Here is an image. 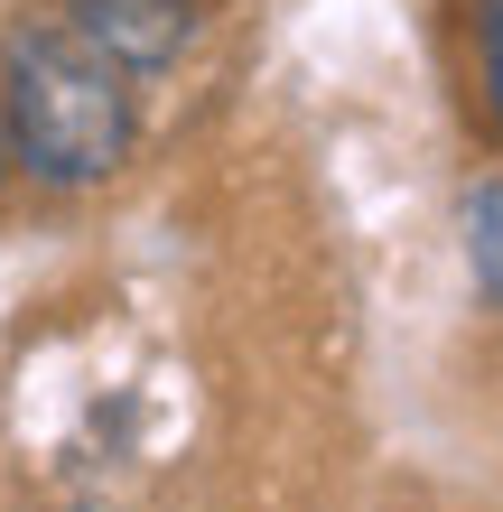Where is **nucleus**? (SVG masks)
<instances>
[{
	"instance_id": "obj_4",
	"label": "nucleus",
	"mask_w": 503,
	"mask_h": 512,
	"mask_svg": "<svg viewBox=\"0 0 503 512\" xmlns=\"http://www.w3.org/2000/svg\"><path fill=\"white\" fill-rule=\"evenodd\" d=\"M476 56H485V103L503 122V0H476Z\"/></svg>"
},
{
	"instance_id": "obj_5",
	"label": "nucleus",
	"mask_w": 503,
	"mask_h": 512,
	"mask_svg": "<svg viewBox=\"0 0 503 512\" xmlns=\"http://www.w3.org/2000/svg\"><path fill=\"white\" fill-rule=\"evenodd\" d=\"M0 177H10V131H0Z\"/></svg>"
},
{
	"instance_id": "obj_2",
	"label": "nucleus",
	"mask_w": 503,
	"mask_h": 512,
	"mask_svg": "<svg viewBox=\"0 0 503 512\" xmlns=\"http://www.w3.org/2000/svg\"><path fill=\"white\" fill-rule=\"evenodd\" d=\"M66 19L94 38L131 84L177 66V47L196 38V0H66Z\"/></svg>"
},
{
	"instance_id": "obj_3",
	"label": "nucleus",
	"mask_w": 503,
	"mask_h": 512,
	"mask_svg": "<svg viewBox=\"0 0 503 512\" xmlns=\"http://www.w3.org/2000/svg\"><path fill=\"white\" fill-rule=\"evenodd\" d=\"M457 233H466V270H476V298L503 308V177H476L457 205Z\"/></svg>"
},
{
	"instance_id": "obj_1",
	"label": "nucleus",
	"mask_w": 503,
	"mask_h": 512,
	"mask_svg": "<svg viewBox=\"0 0 503 512\" xmlns=\"http://www.w3.org/2000/svg\"><path fill=\"white\" fill-rule=\"evenodd\" d=\"M0 131L38 187H103L140 140V103L131 75L75 19H56V28H19L0 56Z\"/></svg>"
}]
</instances>
